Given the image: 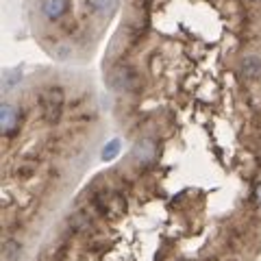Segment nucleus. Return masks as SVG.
I'll list each match as a JSON object with an SVG mask.
<instances>
[{
  "label": "nucleus",
  "mask_w": 261,
  "mask_h": 261,
  "mask_svg": "<svg viewBox=\"0 0 261 261\" xmlns=\"http://www.w3.org/2000/svg\"><path fill=\"white\" fill-rule=\"evenodd\" d=\"M133 157L140 166H148V163L154 161V157H157V144L152 140H140L133 146Z\"/></svg>",
  "instance_id": "4"
},
{
  "label": "nucleus",
  "mask_w": 261,
  "mask_h": 261,
  "mask_svg": "<svg viewBox=\"0 0 261 261\" xmlns=\"http://www.w3.org/2000/svg\"><path fill=\"white\" fill-rule=\"evenodd\" d=\"M42 109H44V118L48 124H57L63 111V92L61 87H48L42 94Z\"/></svg>",
  "instance_id": "2"
},
{
  "label": "nucleus",
  "mask_w": 261,
  "mask_h": 261,
  "mask_svg": "<svg viewBox=\"0 0 261 261\" xmlns=\"http://www.w3.org/2000/svg\"><path fill=\"white\" fill-rule=\"evenodd\" d=\"M107 83L116 92H135L142 85V81L133 68H128V65H116V68L109 70Z\"/></svg>",
  "instance_id": "1"
},
{
  "label": "nucleus",
  "mask_w": 261,
  "mask_h": 261,
  "mask_svg": "<svg viewBox=\"0 0 261 261\" xmlns=\"http://www.w3.org/2000/svg\"><path fill=\"white\" fill-rule=\"evenodd\" d=\"M118 152H120V140H111V142L102 148L100 159H102V161H113V159L118 157Z\"/></svg>",
  "instance_id": "9"
},
{
  "label": "nucleus",
  "mask_w": 261,
  "mask_h": 261,
  "mask_svg": "<svg viewBox=\"0 0 261 261\" xmlns=\"http://www.w3.org/2000/svg\"><path fill=\"white\" fill-rule=\"evenodd\" d=\"M87 7L96 13H107L116 7V0H87Z\"/></svg>",
  "instance_id": "8"
},
{
  "label": "nucleus",
  "mask_w": 261,
  "mask_h": 261,
  "mask_svg": "<svg viewBox=\"0 0 261 261\" xmlns=\"http://www.w3.org/2000/svg\"><path fill=\"white\" fill-rule=\"evenodd\" d=\"M20 126V116H18V109L13 107V105L5 102L3 107H0V128H3V133L7 137H11L15 130Z\"/></svg>",
  "instance_id": "3"
},
{
  "label": "nucleus",
  "mask_w": 261,
  "mask_h": 261,
  "mask_svg": "<svg viewBox=\"0 0 261 261\" xmlns=\"http://www.w3.org/2000/svg\"><path fill=\"white\" fill-rule=\"evenodd\" d=\"M22 81V72L20 70H9L5 74V79H3V87H5V92H11V89L18 85Z\"/></svg>",
  "instance_id": "10"
},
{
  "label": "nucleus",
  "mask_w": 261,
  "mask_h": 261,
  "mask_svg": "<svg viewBox=\"0 0 261 261\" xmlns=\"http://www.w3.org/2000/svg\"><path fill=\"white\" fill-rule=\"evenodd\" d=\"M70 9V0H42V13L50 22L61 20Z\"/></svg>",
  "instance_id": "5"
},
{
  "label": "nucleus",
  "mask_w": 261,
  "mask_h": 261,
  "mask_svg": "<svg viewBox=\"0 0 261 261\" xmlns=\"http://www.w3.org/2000/svg\"><path fill=\"white\" fill-rule=\"evenodd\" d=\"M3 255H5V261H18V257L22 255V248H20V244L18 242H5V246H3Z\"/></svg>",
  "instance_id": "7"
},
{
  "label": "nucleus",
  "mask_w": 261,
  "mask_h": 261,
  "mask_svg": "<svg viewBox=\"0 0 261 261\" xmlns=\"http://www.w3.org/2000/svg\"><path fill=\"white\" fill-rule=\"evenodd\" d=\"M257 198H259V202H261V187H259V190H257Z\"/></svg>",
  "instance_id": "11"
},
{
  "label": "nucleus",
  "mask_w": 261,
  "mask_h": 261,
  "mask_svg": "<svg viewBox=\"0 0 261 261\" xmlns=\"http://www.w3.org/2000/svg\"><path fill=\"white\" fill-rule=\"evenodd\" d=\"M242 74L246 79H257L261 74V57L259 55H246L242 59Z\"/></svg>",
  "instance_id": "6"
}]
</instances>
